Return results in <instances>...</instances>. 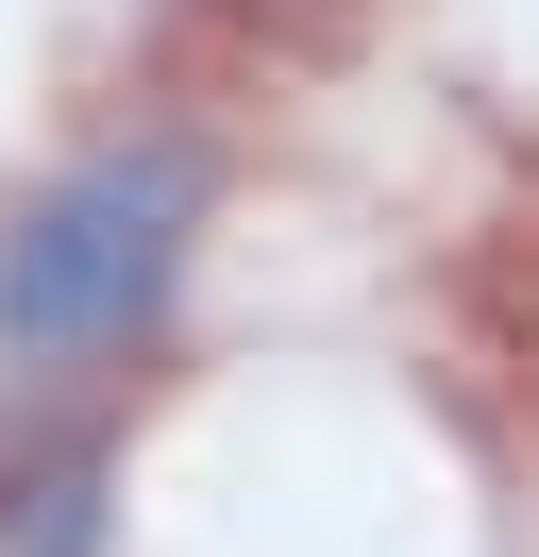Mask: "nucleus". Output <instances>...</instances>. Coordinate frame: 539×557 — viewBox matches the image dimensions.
Instances as JSON below:
<instances>
[{
  "label": "nucleus",
  "instance_id": "f257e3e1",
  "mask_svg": "<svg viewBox=\"0 0 539 557\" xmlns=\"http://www.w3.org/2000/svg\"><path fill=\"white\" fill-rule=\"evenodd\" d=\"M202 203H220V152L202 136H118L85 170H51L0 237V355H101L168 305Z\"/></svg>",
  "mask_w": 539,
  "mask_h": 557
},
{
  "label": "nucleus",
  "instance_id": "f03ea898",
  "mask_svg": "<svg viewBox=\"0 0 539 557\" xmlns=\"http://www.w3.org/2000/svg\"><path fill=\"white\" fill-rule=\"evenodd\" d=\"M0 557H101V440L85 422L0 473Z\"/></svg>",
  "mask_w": 539,
  "mask_h": 557
}]
</instances>
